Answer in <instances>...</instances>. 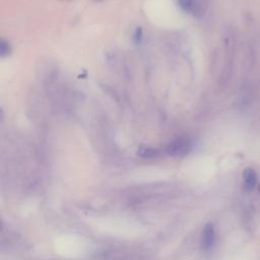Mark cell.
<instances>
[{
    "mask_svg": "<svg viewBox=\"0 0 260 260\" xmlns=\"http://www.w3.org/2000/svg\"><path fill=\"white\" fill-rule=\"evenodd\" d=\"M243 179H244V185H245L246 190L250 191L255 187L256 181H257V176L253 169H251V168L246 169L243 173Z\"/></svg>",
    "mask_w": 260,
    "mask_h": 260,
    "instance_id": "3957f363",
    "label": "cell"
},
{
    "mask_svg": "<svg viewBox=\"0 0 260 260\" xmlns=\"http://www.w3.org/2000/svg\"><path fill=\"white\" fill-rule=\"evenodd\" d=\"M63 1H69V0H63Z\"/></svg>",
    "mask_w": 260,
    "mask_h": 260,
    "instance_id": "30bf717a",
    "label": "cell"
},
{
    "mask_svg": "<svg viewBox=\"0 0 260 260\" xmlns=\"http://www.w3.org/2000/svg\"><path fill=\"white\" fill-rule=\"evenodd\" d=\"M214 242H215V231L212 223H208L205 225L202 233V239H201L202 248L204 250H209L213 247Z\"/></svg>",
    "mask_w": 260,
    "mask_h": 260,
    "instance_id": "7a4b0ae2",
    "label": "cell"
},
{
    "mask_svg": "<svg viewBox=\"0 0 260 260\" xmlns=\"http://www.w3.org/2000/svg\"><path fill=\"white\" fill-rule=\"evenodd\" d=\"M259 192H260V186H259Z\"/></svg>",
    "mask_w": 260,
    "mask_h": 260,
    "instance_id": "9c48e42d",
    "label": "cell"
},
{
    "mask_svg": "<svg viewBox=\"0 0 260 260\" xmlns=\"http://www.w3.org/2000/svg\"><path fill=\"white\" fill-rule=\"evenodd\" d=\"M138 30H139V27H138V29H136V34L134 35V39H135L136 43H139V40L141 39V31L138 34Z\"/></svg>",
    "mask_w": 260,
    "mask_h": 260,
    "instance_id": "52a82bcc",
    "label": "cell"
},
{
    "mask_svg": "<svg viewBox=\"0 0 260 260\" xmlns=\"http://www.w3.org/2000/svg\"><path fill=\"white\" fill-rule=\"evenodd\" d=\"M94 1H96V2H102V1H104V0H94Z\"/></svg>",
    "mask_w": 260,
    "mask_h": 260,
    "instance_id": "ba28073f",
    "label": "cell"
},
{
    "mask_svg": "<svg viewBox=\"0 0 260 260\" xmlns=\"http://www.w3.org/2000/svg\"><path fill=\"white\" fill-rule=\"evenodd\" d=\"M137 154L143 158H154L159 155V150L151 147V146H146V145H141L138 148Z\"/></svg>",
    "mask_w": 260,
    "mask_h": 260,
    "instance_id": "5b68a950",
    "label": "cell"
},
{
    "mask_svg": "<svg viewBox=\"0 0 260 260\" xmlns=\"http://www.w3.org/2000/svg\"><path fill=\"white\" fill-rule=\"evenodd\" d=\"M192 149V141L187 136H180L174 139L166 147V152L173 156H184Z\"/></svg>",
    "mask_w": 260,
    "mask_h": 260,
    "instance_id": "6da1fadb",
    "label": "cell"
},
{
    "mask_svg": "<svg viewBox=\"0 0 260 260\" xmlns=\"http://www.w3.org/2000/svg\"><path fill=\"white\" fill-rule=\"evenodd\" d=\"M11 49H10V45L8 44V42L2 40L1 41V45H0V53H1V56L2 57H5L7 56L9 53H10Z\"/></svg>",
    "mask_w": 260,
    "mask_h": 260,
    "instance_id": "8992f818",
    "label": "cell"
},
{
    "mask_svg": "<svg viewBox=\"0 0 260 260\" xmlns=\"http://www.w3.org/2000/svg\"><path fill=\"white\" fill-rule=\"evenodd\" d=\"M177 3L182 11L190 14H195L197 12L196 0H177Z\"/></svg>",
    "mask_w": 260,
    "mask_h": 260,
    "instance_id": "277c9868",
    "label": "cell"
}]
</instances>
